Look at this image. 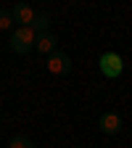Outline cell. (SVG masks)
I'll return each mask as SVG.
<instances>
[{
	"label": "cell",
	"mask_w": 132,
	"mask_h": 148,
	"mask_svg": "<svg viewBox=\"0 0 132 148\" xmlns=\"http://www.w3.org/2000/svg\"><path fill=\"white\" fill-rule=\"evenodd\" d=\"M45 27H48V18L45 16H40V18H37V24H32V27H16L13 34H11V50L27 53L32 45H37V37H40V32Z\"/></svg>",
	"instance_id": "6da1fadb"
},
{
	"label": "cell",
	"mask_w": 132,
	"mask_h": 148,
	"mask_svg": "<svg viewBox=\"0 0 132 148\" xmlns=\"http://www.w3.org/2000/svg\"><path fill=\"white\" fill-rule=\"evenodd\" d=\"M98 66H101V74H103V77H108V79H116L119 74L124 71V61H122V56L114 53V50L103 53V56H101V61H98Z\"/></svg>",
	"instance_id": "7a4b0ae2"
},
{
	"label": "cell",
	"mask_w": 132,
	"mask_h": 148,
	"mask_svg": "<svg viewBox=\"0 0 132 148\" xmlns=\"http://www.w3.org/2000/svg\"><path fill=\"white\" fill-rule=\"evenodd\" d=\"M69 66H71V58H69L66 53H53L50 58H48V64H45L48 74H53V77H61V74H66Z\"/></svg>",
	"instance_id": "3957f363"
},
{
	"label": "cell",
	"mask_w": 132,
	"mask_h": 148,
	"mask_svg": "<svg viewBox=\"0 0 132 148\" xmlns=\"http://www.w3.org/2000/svg\"><path fill=\"white\" fill-rule=\"evenodd\" d=\"M11 16L18 21V27H32V24H37V18H40L32 5H24V3H16L13 11H11Z\"/></svg>",
	"instance_id": "277c9868"
},
{
	"label": "cell",
	"mask_w": 132,
	"mask_h": 148,
	"mask_svg": "<svg viewBox=\"0 0 132 148\" xmlns=\"http://www.w3.org/2000/svg\"><path fill=\"white\" fill-rule=\"evenodd\" d=\"M101 130H103L106 135H116L119 130H122V116H119V114H114V111L103 114V119H101Z\"/></svg>",
	"instance_id": "5b68a950"
},
{
	"label": "cell",
	"mask_w": 132,
	"mask_h": 148,
	"mask_svg": "<svg viewBox=\"0 0 132 148\" xmlns=\"http://www.w3.org/2000/svg\"><path fill=\"white\" fill-rule=\"evenodd\" d=\"M40 53H45V56H53V48H55V40L48 34V32H42L40 37H37V45H34Z\"/></svg>",
	"instance_id": "8992f818"
},
{
	"label": "cell",
	"mask_w": 132,
	"mask_h": 148,
	"mask_svg": "<svg viewBox=\"0 0 132 148\" xmlns=\"http://www.w3.org/2000/svg\"><path fill=\"white\" fill-rule=\"evenodd\" d=\"M13 21H16V18H13L11 13H0V32H11Z\"/></svg>",
	"instance_id": "52a82bcc"
},
{
	"label": "cell",
	"mask_w": 132,
	"mask_h": 148,
	"mask_svg": "<svg viewBox=\"0 0 132 148\" xmlns=\"http://www.w3.org/2000/svg\"><path fill=\"white\" fill-rule=\"evenodd\" d=\"M8 148H32V143L24 140V138H13V140L8 143Z\"/></svg>",
	"instance_id": "ba28073f"
}]
</instances>
